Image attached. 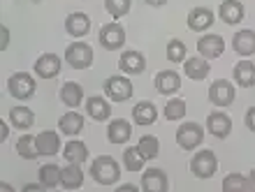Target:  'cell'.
<instances>
[{
    "instance_id": "obj_1",
    "label": "cell",
    "mask_w": 255,
    "mask_h": 192,
    "mask_svg": "<svg viewBox=\"0 0 255 192\" xmlns=\"http://www.w3.org/2000/svg\"><path fill=\"white\" fill-rule=\"evenodd\" d=\"M91 176H93L100 186H114L116 181H119V176H121V169H119L114 158L100 155V158H95L93 165H91Z\"/></svg>"
},
{
    "instance_id": "obj_3",
    "label": "cell",
    "mask_w": 255,
    "mask_h": 192,
    "mask_svg": "<svg viewBox=\"0 0 255 192\" xmlns=\"http://www.w3.org/2000/svg\"><path fill=\"white\" fill-rule=\"evenodd\" d=\"M190 169H193V176H197V179H211L218 169V160H216L214 151H200L190 160Z\"/></svg>"
},
{
    "instance_id": "obj_44",
    "label": "cell",
    "mask_w": 255,
    "mask_h": 192,
    "mask_svg": "<svg viewBox=\"0 0 255 192\" xmlns=\"http://www.w3.org/2000/svg\"><path fill=\"white\" fill-rule=\"evenodd\" d=\"M119 190H121V192H132V190H137V188H132V186H123V188H119Z\"/></svg>"
},
{
    "instance_id": "obj_23",
    "label": "cell",
    "mask_w": 255,
    "mask_h": 192,
    "mask_svg": "<svg viewBox=\"0 0 255 192\" xmlns=\"http://www.w3.org/2000/svg\"><path fill=\"white\" fill-rule=\"evenodd\" d=\"M235 51L239 56H253L255 53V33L253 30H239L235 35Z\"/></svg>"
},
{
    "instance_id": "obj_16",
    "label": "cell",
    "mask_w": 255,
    "mask_h": 192,
    "mask_svg": "<svg viewBox=\"0 0 255 192\" xmlns=\"http://www.w3.org/2000/svg\"><path fill=\"white\" fill-rule=\"evenodd\" d=\"M107 137L112 144H126V141L132 137V127H130V123H128L126 118H116L109 123Z\"/></svg>"
},
{
    "instance_id": "obj_19",
    "label": "cell",
    "mask_w": 255,
    "mask_h": 192,
    "mask_svg": "<svg viewBox=\"0 0 255 192\" xmlns=\"http://www.w3.org/2000/svg\"><path fill=\"white\" fill-rule=\"evenodd\" d=\"M35 144H37V151L40 155H56L58 148H61V139H58V134L51 132V130H44L35 137Z\"/></svg>"
},
{
    "instance_id": "obj_17",
    "label": "cell",
    "mask_w": 255,
    "mask_h": 192,
    "mask_svg": "<svg viewBox=\"0 0 255 192\" xmlns=\"http://www.w3.org/2000/svg\"><path fill=\"white\" fill-rule=\"evenodd\" d=\"M141 186L146 192H165L167 190V176L162 169H146L141 176Z\"/></svg>"
},
{
    "instance_id": "obj_41",
    "label": "cell",
    "mask_w": 255,
    "mask_h": 192,
    "mask_svg": "<svg viewBox=\"0 0 255 192\" xmlns=\"http://www.w3.org/2000/svg\"><path fill=\"white\" fill-rule=\"evenodd\" d=\"M23 190H28V192H30V190H44V186H35V183H28Z\"/></svg>"
},
{
    "instance_id": "obj_12",
    "label": "cell",
    "mask_w": 255,
    "mask_h": 192,
    "mask_svg": "<svg viewBox=\"0 0 255 192\" xmlns=\"http://www.w3.org/2000/svg\"><path fill=\"white\" fill-rule=\"evenodd\" d=\"M197 51H200L202 58H218L225 51V42H223L221 35H204L197 42Z\"/></svg>"
},
{
    "instance_id": "obj_10",
    "label": "cell",
    "mask_w": 255,
    "mask_h": 192,
    "mask_svg": "<svg viewBox=\"0 0 255 192\" xmlns=\"http://www.w3.org/2000/svg\"><path fill=\"white\" fill-rule=\"evenodd\" d=\"M58 72H61V58L54 53H44L35 63V74L42 79H54V77H58Z\"/></svg>"
},
{
    "instance_id": "obj_18",
    "label": "cell",
    "mask_w": 255,
    "mask_h": 192,
    "mask_svg": "<svg viewBox=\"0 0 255 192\" xmlns=\"http://www.w3.org/2000/svg\"><path fill=\"white\" fill-rule=\"evenodd\" d=\"M218 14H221V19L225 21V23L235 26V23L244 21L246 9H244V5L239 2V0H225V2L221 5V9H218Z\"/></svg>"
},
{
    "instance_id": "obj_38",
    "label": "cell",
    "mask_w": 255,
    "mask_h": 192,
    "mask_svg": "<svg viewBox=\"0 0 255 192\" xmlns=\"http://www.w3.org/2000/svg\"><path fill=\"white\" fill-rule=\"evenodd\" d=\"M246 127H249L251 132H255V106H251L249 111H246Z\"/></svg>"
},
{
    "instance_id": "obj_20",
    "label": "cell",
    "mask_w": 255,
    "mask_h": 192,
    "mask_svg": "<svg viewBox=\"0 0 255 192\" xmlns=\"http://www.w3.org/2000/svg\"><path fill=\"white\" fill-rule=\"evenodd\" d=\"M155 118H158V109H155L153 102H139V104H134L132 120L137 125H151V123H155Z\"/></svg>"
},
{
    "instance_id": "obj_5",
    "label": "cell",
    "mask_w": 255,
    "mask_h": 192,
    "mask_svg": "<svg viewBox=\"0 0 255 192\" xmlns=\"http://www.w3.org/2000/svg\"><path fill=\"white\" fill-rule=\"evenodd\" d=\"M7 88H9V93H12L16 99H28V97H33L35 95V81H33V77L26 74V72L12 74Z\"/></svg>"
},
{
    "instance_id": "obj_29",
    "label": "cell",
    "mask_w": 255,
    "mask_h": 192,
    "mask_svg": "<svg viewBox=\"0 0 255 192\" xmlns=\"http://www.w3.org/2000/svg\"><path fill=\"white\" fill-rule=\"evenodd\" d=\"M65 160L67 165L72 162V165H81V162H86L88 158V151H86V144L84 141H70V144L65 146Z\"/></svg>"
},
{
    "instance_id": "obj_43",
    "label": "cell",
    "mask_w": 255,
    "mask_h": 192,
    "mask_svg": "<svg viewBox=\"0 0 255 192\" xmlns=\"http://www.w3.org/2000/svg\"><path fill=\"white\" fill-rule=\"evenodd\" d=\"M249 186H251V190H255V169L251 172V176H249Z\"/></svg>"
},
{
    "instance_id": "obj_35",
    "label": "cell",
    "mask_w": 255,
    "mask_h": 192,
    "mask_svg": "<svg viewBox=\"0 0 255 192\" xmlns=\"http://www.w3.org/2000/svg\"><path fill=\"white\" fill-rule=\"evenodd\" d=\"M183 116H186V102L181 97L169 99L167 104H165V118L167 120H179Z\"/></svg>"
},
{
    "instance_id": "obj_40",
    "label": "cell",
    "mask_w": 255,
    "mask_h": 192,
    "mask_svg": "<svg viewBox=\"0 0 255 192\" xmlns=\"http://www.w3.org/2000/svg\"><path fill=\"white\" fill-rule=\"evenodd\" d=\"M144 2H148V5H153V7H160V5H165L167 0H144Z\"/></svg>"
},
{
    "instance_id": "obj_42",
    "label": "cell",
    "mask_w": 255,
    "mask_h": 192,
    "mask_svg": "<svg viewBox=\"0 0 255 192\" xmlns=\"http://www.w3.org/2000/svg\"><path fill=\"white\" fill-rule=\"evenodd\" d=\"M7 134H9L7 132V125L2 123V125H0V139H7Z\"/></svg>"
},
{
    "instance_id": "obj_8",
    "label": "cell",
    "mask_w": 255,
    "mask_h": 192,
    "mask_svg": "<svg viewBox=\"0 0 255 192\" xmlns=\"http://www.w3.org/2000/svg\"><path fill=\"white\" fill-rule=\"evenodd\" d=\"M209 99L214 102L216 106H228L235 102V86L225 79H218L211 84L209 88Z\"/></svg>"
},
{
    "instance_id": "obj_2",
    "label": "cell",
    "mask_w": 255,
    "mask_h": 192,
    "mask_svg": "<svg viewBox=\"0 0 255 192\" xmlns=\"http://www.w3.org/2000/svg\"><path fill=\"white\" fill-rule=\"evenodd\" d=\"M65 60L74 70H86V67H91V63H93V49L88 47L86 42H74V44L67 47Z\"/></svg>"
},
{
    "instance_id": "obj_4",
    "label": "cell",
    "mask_w": 255,
    "mask_h": 192,
    "mask_svg": "<svg viewBox=\"0 0 255 192\" xmlns=\"http://www.w3.org/2000/svg\"><path fill=\"white\" fill-rule=\"evenodd\" d=\"M204 139V130H202L197 123H183L179 130H176V144L186 148V151H193L202 144Z\"/></svg>"
},
{
    "instance_id": "obj_32",
    "label": "cell",
    "mask_w": 255,
    "mask_h": 192,
    "mask_svg": "<svg viewBox=\"0 0 255 192\" xmlns=\"http://www.w3.org/2000/svg\"><path fill=\"white\" fill-rule=\"evenodd\" d=\"M137 148H139L141 155L146 160H153L155 155H158V151H160V141L155 139L153 134H144L139 139V144H137Z\"/></svg>"
},
{
    "instance_id": "obj_31",
    "label": "cell",
    "mask_w": 255,
    "mask_h": 192,
    "mask_svg": "<svg viewBox=\"0 0 255 192\" xmlns=\"http://www.w3.org/2000/svg\"><path fill=\"white\" fill-rule=\"evenodd\" d=\"M16 153H19L23 160H35L37 155H40L37 144H35V139L30 137V134H23V137L16 141Z\"/></svg>"
},
{
    "instance_id": "obj_11",
    "label": "cell",
    "mask_w": 255,
    "mask_h": 192,
    "mask_svg": "<svg viewBox=\"0 0 255 192\" xmlns=\"http://www.w3.org/2000/svg\"><path fill=\"white\" fill-rule=\"evenodd\" d=\"M155 91L162 95H174L179 88H181V77L172 70H165V72H158L155 74Z\"/></svg>"
},
{
    "instance_id": "obj_39",
    "label": "cell",
    "mask_w": 255,
    "mask_h": 192,
    "mask_svg": "<svg viewBox=\"0 0 255 192\" xmlns=\"http://www.w3.org/2000/svg\"><path fill=\"white\" fill-rule=\"evenodd\" d=\"M0 33H2V42H0V47L7 49V44H9V30H7L5 26H2V30H0Z\"/></svg>"
},
{
    "instance_id": "obj_27",
    "label": "cell",
    "mask_w": 255,
    "mask_h": 192,
    "mask_svg": "<svg viewBox=\"0 0 255 192\" xmlns=\"http://www.w3.org/2000/svg\"><path fill=\"white\" fill-rule=\"evenodd\" d=\"M9 120H12L14 127H19V130H28V127L35 123V113L28 109V106H14L12 111H9Z\"/></svg>"
},
{
    "instance_id": "obj_25",
    "label": "cell",
    "mask_w": 255,
    "mask_h": 192,
    "mask_svg": "<svg viewBox=\"0 0 255 192\" xmlns=\"http://www.w3.org/2000/svg\"><path fill=\"white\" fill-rule=\"evenodd\" d=\"M183 70H186V77H190L193 81H202V79H207V74H209V63H207V58L197 56V58L186 60Z\"/></svg>"
},
{
    "instance_id": "obj_15",
    "label": "cell",
    "mask_w": 255,
    "mask_h": 192,
    "mask_svg": "<svg viewBox=\"0 0 255 192\" xmlns=\"http://www.w3.org/2000/svg\"><path fill=\"white\" fill-rule=\"evenodd\" d=\"M211 23H214V12H211V9H207V7H195V9H190V14H188L190 30L200 33V30H207Z\"/></svg>"
},
{
    "instance_id": "obj_13",
    "label": "cell",
    "mask_w": 255,
    "mask_h": 192,
    "mask_svg": "<svg viewBox=\"0 0 255 192\" xmlns=\"http://www.w3.org/2000/svg\"><path fill=\"white\" fill-rule=\"evenodd\" d=\"M65 30L72 35V37H84V35H88V30H91V19H88V14H84V12L70 14L65 19Z\"/></svg>"
},
{
    "instance_id": "obj_36",
    "label": "cell",
    "mask_w": 255,
    "mask_h": 192,
    "mask_svg": "<svg viewBox=\"0 0 255 192\" xmlns=\"http://www.w3.org/2000/svg\"><path fill=\"white\" fill-rule=\"evenodd\" d=\"M130 2L132 0H105V7H107V12L114 16V19H121L130 12Z\"/></svg>"
},
{
    "instance_id": "obj_7",
    "label": "cell",
    "mask_w": 255,
    "mask_h": 192,
    "mask_svg": "<svg viewBox=\"0 0 255 192\" xmlns=\"http://www.w3.org/2000/svg\"><path fill=\"white\" fill-rule=\"evenodd\" d=\"M105 91L114 102H126L132 97V81L126 77H109L105 84Z\"/></svg>"
},
{
    "instance_id": "obj_28",
    "label": "cell",
    "mask_w": 255,
    "mask_h": 192,
    "mask_svg": "<svg viewBox=\"0 0 255 192\" xmlns=\"http://www.w3.org/2000/svg\"><path fill=\"white\" fill-rule=\"evenodd\" d=\"M58 130L65 132L67 137L79 134L81 130H84V118H81V113H65V116L58 120Z\"/></svg>"
},
{
    "instance_id": "obj_37",
    "label": "cell",
    "mask_w": 255,
    "mask_h": 192,
    "mask_svg": "<svg viewBox=\"0 0 255 192\" xmlns=\"http://www.w3.org/2000/svg\"><path fill=\"white\" fill-rule=\"evenodd\" d=\"M167 58L172 60V63H181V60L186 58V44H183L181 40H169V44H167Z\"/></svg>"
},
{
    "instance_id": "obj_34",
    "label": "cell",
    "mask_w": 255,
    "mask_h": 192,
    "mask_svg": "<svg viewBox=\"0 0 255 192\" xmlns=\"http://www.w3.org/2000/svg\"><path fill=\"white\" fill-rule=\"evenodd\" d=\"M244 190H251L249 181L244 179V176H239V174L225 176V181H223V192H244Z\"/></svg>"
},
{
    "instance_id": "obj_30",
    "label": "cell",
    "mask_w": 255,
    "mask_h": 192,
    "mask_svg": "<svg viewBox=\"0 0 255 192\" xmlns=\"http://www.w3.org/2000/svg\"><path fill=\"white\" fill-rule=\"evenodd\" d=\"M61 174L63 169L56 165H44L40 167V183L44 188H56L58 183H61Z\"/></svg>"
},
{
    "instance_id": "obj_22",
    "label": "cell",
    "mask_w": 255,
    "mask_h": 192,
    "mask_svg": "<svg viewBox=\"0 0 255 192\" xmlns=\"http://www.w3.org/2000/svg\"><path fill=\"white\" fill-rule=\"evenodd\" d=\"M86 109H88V116L95 120H107L109 113H112V109H109L107 99L100 97V95H91L86 102Z\"/></svg>"
},
{
    "instance_id": "obj_24",
    "label": "cell",
    "mask_w": 255,
    "mask_h": 192,
    "mask_svg": "<svg viewBox=\"0 0 255 192\" xmlns=\"http://www.w3.org/2000/svg\"><path fill=\"white\" fill-rule=\"evenodd\" d=\"M235 79L242 88L255 86V65L251 60H242V63L235 67Z\"/></svg>"
},
{
    "instance_id": "obj_14",
    "label": "cell",
    "mask_w": 255,
    "mask_h": 192,
    "mask_svg": "<svg viewBox=\"0 0 255 192\" xmlns=\"http://www.w3.org/2000/svg\"><path fill=\"white\" fill-rule=\"evenodd\" d=\"M119 67H121V72H126V74H139V72H144V67H146V58H144L139 51H126L121 58H119Z\"/></svg>"
},
{
    "instance_id": "obj_9",
    "label": "cell",
    "mask_w": 255,
    "mask_h": 192,
    "mask_svg": "<svg viewBox=\"0 0 255 192\" xmlns=\"http://www.w3.org/2000/svg\"><path fill=\"white\" fill-rule=\"evenodd\" d=\"M207 130L214 134L216 139H225V137L232 132V120H230L228 113H221V111L209 113V118H207Z\"/></svg>"
},
{
    "instance_id": "obj_26",
    "label": "cell",
    "mask_w": 255,
    "mask_h": 192,
    "mask_svg": "<svg viewBox=\"0 0 255 192\" xmlns=\"http://www.w3.org/2000/svg\"><path fill=\"white\" fill-rule=\"evenodd\" d=\"M61 99L65 102L67 106H79L81 102H84V91H81L79 84H74V81H67V84H63L61 88Z\"/></svg>"
},
{
    "instance_id": "obj_33",
    "label": "cell",
    "mask_w": 255,
    "mask_h": 192,
    "mask_svg": "<svg viewBox=\"0 0 255 192\" xmlns=\"http://www.w3.org/2000/svg\"><path fill=\"white\" fill-rule=\"evenodd\" d=\"M144 155H141V151L134 146V148H126V153H123V162H126V169H130V172H137V169H141L144 167Z\"/></svg>"
},
{
    "instance_id": "obj_21",
    "label": "cell",
    "mask_w": 255,
    "mask_h": 192,
    "mask_svg": "<svg viewBox=\"0 0 255 192\" xmlns=\"http://www.w3.org/2000/svg\"><path fill=\"white\" fill-rule=\"evenodd\" d=\"M61 186L65 188V190H79V188L84 186V172L79 169V165H72V162H70V167L63 169Z\"/></svg>"
},
{
    "instance_id": "obj_6",
    "label": "cell",
    "mask_w": 255,
    "mask_h": 192,
    "mask_svg": "<svg viewBox=\"0 0 255 192\" xmlns=\"http://www.w3.org/2000/svg\"><path fill=\"white\" fill-rule=\"evenodd\" d=\"M123 42H126V30H123L121 23H107V26L100 28V44L107 51L121 49Z\"/></svg>"
}]
</instances>
